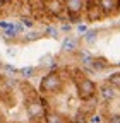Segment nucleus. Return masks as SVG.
Wrapping results in <instances>:
<instances>
[{
  "label": "nucleus",
  "mask_w": 120,
  "mask_h": 123,
  "mask_svg": "<svg viewBox=\"0 0 120 123\" xmlns=\"http://www.w3.org/2000/svg\"><path fill=\"white\" fill-rule=\"evenodd\" d=\"M74 80H76V87H77V94L82 101H89V99H93L94 94H96V84L91 80V79H87V77H84L82 74H76V77H74Z\"/></svg>",
  "instance_id": "f257e3e1"
},
{
  "label": "nucleus",
  "mask_w": 120,
  "mask_h": 123,
  "mask_svg": "<svg viewBox=\"0 0 120 123\" xmlns=\"http://www.w3.org/2000/svg\"><path fill=\"white\" fill-rule=\"evenodd\" d=\"M64 87V80L57 72H52V74H47L43 77V80L40 84V89L41 92H47V94H53V92H60Z\"/></svg>",
  "instance_id": "f03ea898"
},
{
  "label": "nucleus",
  "mask_w": 120,
  "mask_h": 123,
  "mask_svg": "<svg viewBox=\"0 0 120 123\" xmlns=\"http://www.w3.org/2000/svg\"><path fill=\"white\" fill-rule=\"evenodd\" d=\"M26 110H27V115L29 118H33V120H40L45 116V103L40 101V99H31V101H27L26 104Z\"/></svg>",
  "instance_id": "7ed1b4c3"
},
{
  "label": "nucleus",
  "mask_w": 120,
  "mask_h": 123,
  "mask_svg": "<svg viewBox=\"0 0 120 123\" xmlns=\"http://www.w3.org/2000/svg\"><path fill=\"white\" fill-rule=\"evenodd\" d=\"M86 7H87L86 9V17H87L89 22H96V21L103 19L105 12L100 9L98 2H86Z\"/></svg>",
  "instance_id": "20e7f679"
},
{
  "label": "nucleus",
  "mask_w": 120,
  "mask_h": 123,
  "mask_svg": "<svg viewBox=\"0 0 120 123\" xmlns=\"http://www.w3.org/2000/svg\"><path fill=\"white\" fill-rule=\"evenodd\" d=\"M84 7H86V2H81V0H67V2H64V9L69 15H81Z\"/></svg>",
  "instance_id": "39448f33"
},
{
  "label": "nucleus",
  "mask_w": 120,
  "mask_h": 123,
  "mask_svg": "<svg viewBox=\"0 0 120 123\" xmlns=\"http://www.w3.org/2000/svg\"><path fill=\"white\" fill-rule=\"evenodd\" d=\"M45 12H48L50 15L53 17H60L65 9H64V2H60V0H53V2H45Z\"/></svg>",
  "instance_id": "423d86ee"
},
{
  "label": "nucleus",
  "mask_w": 120,
  "mask_h": 123,
  "mask_svg": "<svg viewBox=\"0 0 120 123\" xmlns=\"http://www.w3.org/2000/svg\"><path fill=\"white\" fill-rule=\"evenodd\" d=\"M43 118H45V123H69L67 116H64L62 113H57V111H47Z\"/></svg>",
  "instance_id": "0eeeda50"
},
{
  "label": "nucleus",
  "mask_w": 120,
  "mask_h": 123,
  "mask_svg": "<svg viewBox=\"0 0 120 123\" xmlns=\"http://www.w3.org/2000/svg\"><path fill=\"white\" fill-rule=\"evenodd\" d=\"M98 5H100V9H101L105 14H107V12H113V10H117V9L120 7L117 0H100Z\"/></svg>",
  "instance_id": "6e6552de"
},
{
  "label": "nucleus",
  "mask_w": 120,
  "mask_h": 123,
  "mask_svg": "<svg viewBox=\"0 0 120 123\" xmlns=\"http://www.w3.org/2000/svg\"><path fill=\"white\" fill-rule=\"evenodd\" d=\"M100 94H101V98L105 99V101H112L113 98H115V89L113 87H110V86H103L101 89H100Z\"/></svg>",
  "instance_id": "1a4fd4ad"
},
{
  "label": "nucleus",
  "mask_w": 120,
  "mask_h": 123,
  "mask_svg": "<svg viewBox=\"0 0 120 123\" xmlns=\"http://www.w3.org/2000/svg\"><path fill=\"white\" fill-rule=\"evenodd\" d=\"M62 50H64V51H74V50H77V39L67 38V39L62 43Z\"/></svg>",
  "instance_id": "9d476101"
},
{
  "label": "nucleus",
  "mask_w": 120,
  "mask_h": 123,
  "mask_svg": "<svg viewBox=\"0 0 120 123\" xmlns=\"http://www.w3.org/2000/svg\"><path fill=\"white\" fill-rule=\"evenodd\" d=\"M108 86L113 89H120V72H115L108 77Z\"/></svg>",
  "instance_id": "9b49d317"
},
{
  "label": "nucleus",
  "mask_w": 120,
  "mask_h": 123,
  "mask_svg": "<svg viewBox=\"0 0 120 123\" xmlns=\"http://www.w3.org/2000/svg\"><path fill=\"white\" fill-rule=\"evenodd\" d=\"M96 31H86V33H84V41L86 43H93L94 39H96Z\"/></svg>",
  "instance_id": "f8f14e48"
},
{
  "label": "nucleus",
  "mask_w": 120,
  "mask_h": 123,
  "mask_svg": "<svg viewBox=\"0 0 120 123\" xmlns=\"http://www.w3.org/2000/svg\"><path fill=\"white\" fill-rule=\"evenodd\" d=\"M93 56L91 55H87V53H81V62H82V63L84 65H87V67H91V63H93Z\"/></svg>",
  "instance_id": "ddd939ff"
},
{
  "label": "nucleus",
  "mask_w": 120,
  "mask_h": 123,
  "mask_svg": "<svg viewBox=\"0 0 120 123\" xmlns=\"http://www.w3.org/2000/svg\"><path fill=\"white\" fill-rule=\"evenodd\" d=\"M107 123H120V115L118 113H110L107 116Z\"/></svg>",
  "instance_id": "4468645a"
},
{
  "label": "nucleus",
  "mask_w": 120,
  "mask_h": 123,
  "mask_svg": "<svg viewBox=\"0 0 120 123\" xmlns=\"http://www.w3.org/2000/svg\"><path fill=\"white\" fill-rule=\"evenodd\" d=\"M91 67H93L94 70H103L105 67H107V63H103L101 60H96V58H94V60H93V63H91Z\"/></svg>",
  "instance_id": "2eb2a0df"
},
{
  "label": "nucleus",
  "mask_w": 120,
  "mask_h": 123,
  "mask_svg": "<svg viewBox=\"0 0 120 123\" xmlns=\"http://www.w3.org/2000/svg\"><path fill=\"white\" fill-rule=\"evenodd\" d=\"M45 34H48L50 38H57V36H58V29H57V27L48 26V27H47V31H45Z\"/></svg>",
  "instance_id": "dca6fc26"
},
{
  "label": "nucleus",
  "mask_w": 120,
  "mask_h": 123,
  "mask_svg": "<svg viewBox=\"0 0 120 123\" xmlns=\"http://www.w3.org/2000/svg\"><path fill=\"white\" fill-rule=\"evenodd\" d=\"M21 74L24 77H31L34 74V67H24V68H21Z\"/></svg>",
  "instance_id": "f3484780"
},
{
  "label": "nucleus",
  "mask_w": 120,
  "mask_h": 123,
  "mask_svg": "<svg viewBox=\"0 0 120 123\" xmlns=\"http://www.w3.org/2000/svg\"><path fill=\"white\" fill-rule=\"evenodd\" d=\"M21 21H22V24H21V26H26V27H31V26L34 24V21H33L31 17H22Z\"/></svg>",
  "instance_id": "a211bd4d"
},
{
  "label": "nucleus",
  "mask_w": 120,
  "mask_h": 123,
  "mask_svg": "<svg viewBox=\"0 0 120 123\" xmlns=\"http://www.w3.org/2000/svg\"><path fill=\"white\" fill-rule=\"evenodd\" d=\"M38 38H40V34H38V33H29L26 39H31V41H33V39H38Z\"/></svg>",
  "instance_id": "6ab92c4d"
},
{
  "label": "nucleus",
  "mask_w": 120,
  "mask_h": 123,
  "mask_svg": "<svg viewBox=\"0 0 120 123\" xmlns=\"http://www.w3.org/2000/svg\"><path fill=\"white\" fill-rule=\"evenodd\" d=\"M79 31L81 33H86V26H79Z\"/></svg>",
  "instance_id": "aec40b11"
},
{
  "label": "nucleus",
  "mask_w": 120,
  "mask_h": 123,
  "mask_svg": "<svg viewBox=\"0 0 120 123\" xmlns=\"http://www.w3.org/2000/svg\"><path fill=\"white\" fill-rule=\"evenodd\" d=\"M0 123H5V120H4V115L0 113Z\"/></svg>",
  "instance_id": "412c9836"
},
{
  "label": "nucleus",
  "mask_w": 120,
  "mask_h": 123,
  "mask_svg": "<svg viewBox=\"0 0 120 123\" xmlns=\"http://www.w3.org/2000/svg\"><path fill=\"white\" fill-rule=\"evenodd\" d=\"M118 5H120V2H118Z\"/></svg>",
  "instance_id": "4be33fe9"
}]
</instances>
